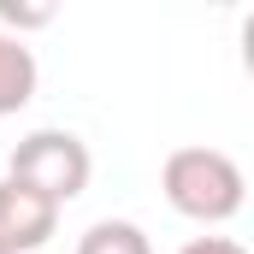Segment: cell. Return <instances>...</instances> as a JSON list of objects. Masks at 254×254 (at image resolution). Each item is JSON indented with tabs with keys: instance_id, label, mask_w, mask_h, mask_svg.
<instances>
[{
	"instance_id": "1",
	"label": "cell",
	"mask_w": 254,
	"mask_h": 254,
	"mask_svg": "<svg viewBox=\"0 0 254 254\" xmlns=\"http://www.w3.org/2000/svg\"><path fill=\"white\" fill-rule=\"evenodd\" d=\"M160 190L172 201V213H184L195 225H225V219H237L243 213V201H249V178H243V166L225 154V148H172L166 154V166H160Z\"/></svg>"
},
{
	"instance_id": "2",
	"label": "cell",
	"mask_w": 254,
	"mask_h": 254,
	"mask_svg": "<svg viewBox=\"0 0 254 254\" xmlns=\"http://www.w3.org/2000/svg\"><path fill=\"white\" fill-rule=\"evenodd\" d=\"M89 172H95L89 142H83L77 130H60V125L30 130V136L12 148V160H6V178H12V184L48 195L54 207H65V201H77V195L89 190Z\"/></svg>"
},
{
	"instance_id": "3",
	"label": "cell",
	"mask_w": 254,
	"mask_h": 254,
	"mask_svg": "<svg viewBox=\"0 0 254 254\" xmlns=\"http://www.w3.org/2000/svg\"><path fill=\"white\" fill-rule=\"evenodd\" d=\"M60 231V207L48 195L0 178V254H36Z\"/></svg>"
},
{
	"instance_id": "4",
	"label": "cell",
	"mask_w": 254,
	"mask_h": 254,
	"mask_svg": "<svg viewBox=\"0 0 254 254\" xmlns=\"http://www.w3.org/2000/svg\"><path fill=\"white\" fill-rule=\"evenodd\" d=\"M36 83H42V65L30 54V42H18V36L0 30V119L6 113H24L36 101Z\"/></svg>"
},
{
	"instance_id": "5",
	"label": "cell",
	"mask_w": 254,
	"mask_h": 254,
	"mask_svg": "<svg viewBox=\"0 0 254 254\" xmlns=\"http://www.w3.org/2000/svg\"><path fill=\"white\" fill-rule=\"evenodd\" d=\"M77 254H154L148 231L130 225V219H95L83 237H77Z\"/></svg>"
},
{
	"instance_id": "6",
	"label": "cell",
	"mask_w": 254,
	"mask_h": 254,
	"mask_svg": "<svg viewBox=\"0 0 254 254\" xmlns=\"http://www.w3.org/2000/svg\"><path fill=\"white\" fill-rule=\"evenodd\" d=\"M0 24H12L18 42H24V30L54 24V6H48V0H36V6H30V0H0ZM12 30H6V36H12Z\"/></svg>"
},
{
	"instance_id": "7",
	"label": "cell",
	"mask_w": 254,
	"mask_h": 254,
	"mask_svg": "<svg viewBox=\"0 0 254 254\" xmlns=\"http://www.w3.org/2000/svg\"><path fill=\"white\" fill-rule=\"evenodd\" d=\"M178 254H249V249H243L237 237H190Z\"/></svg>"
}]
</instances>
